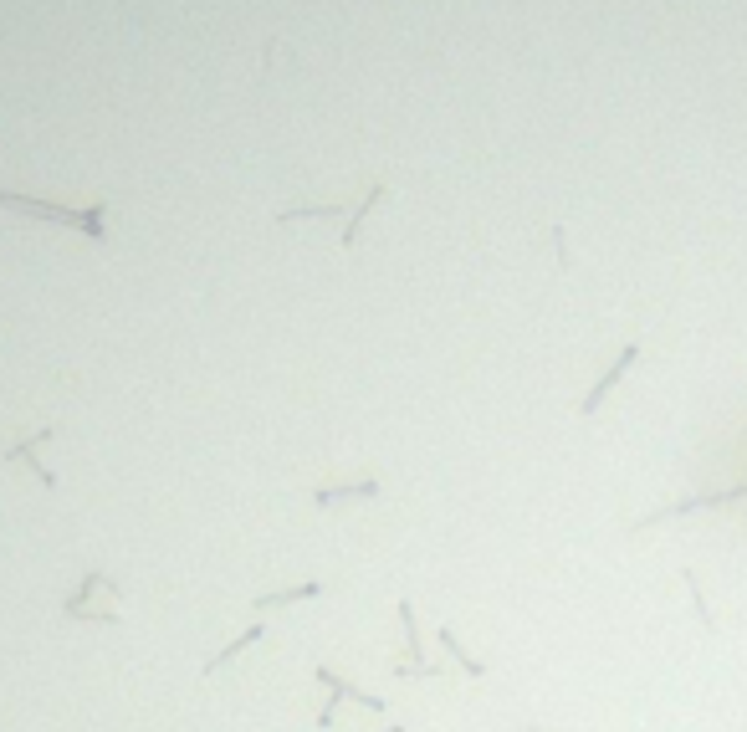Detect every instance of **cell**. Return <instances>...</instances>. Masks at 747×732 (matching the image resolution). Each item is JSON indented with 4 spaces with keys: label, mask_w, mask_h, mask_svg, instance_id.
Segmentation results:
<instances>
[{
    "label": "cell",
    "mask_w": 747,
    "mask_h": 732,
    "mask_svg": "<svg viewBox=\"0 0 747 732\" xmlns=\"http://www.w3.org/2000/svg\"><path fill=\"white\" fill-rule=\"evenodd\" d=\"M379 732H405V727H400V722H394V727H379Z\"/></svg>",
    "instance_id": "obj_15"
},
{
    "label": "cell",
    "mask_w": 747,
    "mask_h": 732,
    "mask_svg": "<svg viewBox=\"0 0 747 732\" xmlns=\"http://www.w3.org/2000/svg\"><path fill=\"white\" fill-rule=\"evenodd\" d=\"M441 645L451 651V661H461V671H466L471 681H481V676H487V661H476V656L466 651V645L456 640V630H451V625H441Z\"/></svg>",
    "instance_id": "obj_12"
},
{
    "label": "cell",
    "mask_w": 747,
    "mask_h": 732,
    "mask_svg": "<svg viewBox=\"0 0 747 732\" xmlns=\"http://www.w3.org/2000/svg\"><path fill=\"white\" fill-rule=\"evenodd\" d=\"M323 594V579H307V584H292V589H277V594H256L251 610H282V605H297V599H318Z\"/></svg>",
    "instance_id": "obj_9"
},
{
    "label": "cell",
    "mask_w": 747,
    "mask_h": 732,
    "mask_svg": "<svg viewBox=\"0 0 747 732\" xmlns=\"http://www.w3.org/2000/svg\"><path fill=\"white\" fill-rule=\"evenodd\" d=\"M384 195H389V185H384V180H374V185L364 190V200H359L354 210H348V221H343V246H354V241H359V226L369 221V210H374Z\"/></svg>",
    "instance_id": "obj_10"
},
{
    "label": "cell",
    "mask_w": 747,
    "mask_h": 732,
    "mask_svg": "<svg viewBox=\"0 0 747 732\" xmlns=\"http://www.w3.org/2000/svg\"><path fill=\"white\" fill-rule=\"evenodd\" d=\"M527 732H538V727H527Z\"/></svg>",
    "instance_id": "obj_16"
},
{
    "label": "cell",
    "mask_w": 747,
    "mask_h": 732,
    "mask_svg": "<svg viewBox=\"0 0 747 732\" xmlns=\"http://www.w3.org/2000/svg\"><path fill=\"white\" fill-rule=\"evenodd\" d=\"M681 584L691 589V605H696V615H701V630L717 635V620H712V610H707V594H701V584H696V574H691V569H681Z\"/></svg>",
    "instance_id": "obj_14"
},
{
    "label": "cell",
    "mask_w": 747,
    "mask_h": 732,
    "mask_svg": "<svg viewBox=\"0 0 747 732\" xmlns=\"http://www.w3.org/2000/svg\"><path fill=\"white\" fill-rule=\"evenodd\" d=\"M256 640H261V625H251V630H241V635H236V640L226 645V651H215V656L205 661V671H200V676H215V671H226V666H231L236 656H246V651H251V645H256Z\"/></svg>",
    "instance_id": "obj_11"
},
{
    "label": "cell",
    "mask_w": 747,
    "mask_h": 732,
    "mask_svg": "<svg viewBox=\"0 0 747 732\" xmlns=\"http://www.w3.org/2000/svg\"><path fill=\"white\" fill-rule=\"evenodd\" d=\"M374 497H379V482H374V477L338 482V487H318V492H313L318 507H333V502H374Z\"/></svg>",
    "instance_id": "obj_8"
},
{
    "label": "cell",
    "mask_w": 747,
    "mask_h": 732,
    "mask_svg": "<svg viewBox=\"0 0 747 732\" xmlns=\"http://www.w3.org/2000/svg\"><path fill=\"white\" fill-rule=\"evenodd\" d=\"M52 436H57V425H36V430H31L26 441L6 446V461H26V466L36 471V482H41V487H57V471H52L47 461H41V456H36V446H47Z\"/></svg>",
    "instance_id": "obj_6"
},
{
    "label": "cell",
    "mask_w": 747,
    "mask_h": 732,
    "mask_svg": "<svg viewBox=\"0 0 747 732\" xmlns=\"http://www.w3.org/2000/svg\"><path fill=\"white\" fill-rule=\"evenodd\" d=\"M313 676L328 686V707L318 712V727H333V712H338V702H343V697H348V702H359V707H369V712H384V697H374V692H359V686H354V681H343L333 666H318Z\"/></svg>",
    "instance_id": "obj_4"
},
{
    "label": "cell",
    "mask_w": 747,
    "mask_h": 732,
    "mask_svg": "<svg viewBox=\"0 0 747 732\" xmlns=\"http://www.w3.org/2000/svg\"><path fill=\"white\" fill-rule=\"evenodd\" d=\"M635 359H640V338H630L625 349H620V359H614V364H609V369H604V374L594 379V390H589V395L579 400V415H594V410H599V405L609 400V390H614V384H620V379L630 374V364H635Z\"/></svg>",
    "instance_id": "obj_5"
},
{
    "label": "cell",
    "mask_w": 747,
    "mask_h": 732,
    "mask_svg": "<svg viewBox=\"0 0 747 732\" xmlns=\"http://www.w3.org/2000/svg\"><path fill=\"white\" fill-rule=\"evenodd\" d=\"M338 215H343V205L333 200V205H292V210H277V221L292 226V221H338Z\"/></svg>",
    "instance_id": "obj_13"
},
{
    "label": "cell",
    "mask_w": 747,
    "mask_h": 732,
    "mask_svg": "<svg viewBox=\"0 0 747 732\" xmlns=\"http://www.w3.org/2000/svg\"><path fill=\"white\" fill-rule=\"evenodd\" d=\"M118 605H123V589L103 574V569H87V579L62 599V615L67 620H98V625H118L123 615H118Z\"/></svg>",
    "instance_id": "obj_2"
},
{
    "label": "cell",
    "mask_w": 747,
    "mask_h": 732,
    "mask_svg": "<svg viewBox=\"0 0 747 732\" xmlns=\"http://www.w3.org/2000/svg\"><path fill=\"white\" fill-rule=\"evenodd\" d=\"M742 497H747L742 482H737V487H717V492H701V497H681V502H671V507H655V512H645V518H635V528H655V523H666V518H686V512L727 507V502H742Z\"/></svg>",
    "instance_id": "obj_3"
},
{
    "label": "cell",
    "mask_w": 747,
    "mask_h": 732,
    "mask_svg": "<svg viewBox=\"0 0 747 732\" xmlns=\"http://www.w3.org/2000/svg\"><path fill=\"white\" fill-rule=\"evenodd\" d=\"M0 205L6 210H21V215H36V221H57V226H72L82 231L87 241H108V200H93L87 210H72V205H57V200H31V195H16V190H0Z\"/></svg>",
    "instance_id": "obj_1"
},
{
    "label": "cell",
    "mask_w": 747,
    "mask_h": 732,
    "mask_svg": "<svg viewBox=\"0 0 747 732\" xmlns=\"http://www.w3.org/2000/svg\"><path fill=\"white\" fill-rule=\"evenodd\" d=\"M394 610H400V625H405V656H410V661L394 666V676H435V666H430V661H420V625H415V605H410V599H400Z\"/></svg>",
    "instance_id": "obj_7"
}]
</instances>
